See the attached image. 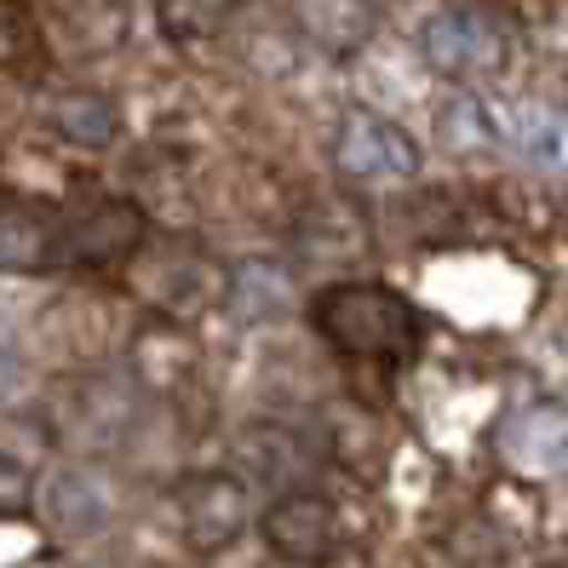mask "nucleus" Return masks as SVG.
<instances>
[{
    "label": "nucleus",
    "mask_w": 568,
    "mask_h": 568,
    "mask_svg": "<svg viewBox=\"0 0 568 568\" xmlns=\"http://www.w3.org/2000/svg\"><path fill=\"white\" fill-rule=\"evenodd\" d=\"M311 327L345 362H408L425 339V322L396 287L333 282L311 298Z\"/></svg>",
    "instance_id": "1"
},
{
    "label": "nucleus",
    "mask_w": 568,
    "mask_h": 568,
    "mask_svg": "<svg viewBox=\"0 0 568 568\" xmlns=\"http://www.w3.org/2000/svg\"><path fill=\"white\" fill-rule=\"evenodd\" d=\"M264 546H271L276 562L287 568H333L345 557L351 534H345V517L327 494H311V488H287L264 506Z\"/></svg>",
    "instance_id": "2"
},
{
    "label": "nucleus",
    "mask_w": 568,
    "mask_h": 568,
    "mask_svg": "<svg viewBox=\"0 0 568 568\" xmlns=\"http://www.w3.org/2000/svg\"><path fill=\"white\" fill-rule=\"evenodd\" d=\"M63 230H70V264L104 271V264H126L144 247L150 219H144L139 202H126V195H110L98 184H75V195L63 202Z\"/></svg>",
    "instance_id": "3"
},
{
    "label": "nucleus",
    "mask_w": 568,
    "mask_h": 568,
    "mask_svg": "<svg viewBox=\"0 0 568 568\" xmlns=\"http://www.w3.org/2000/svg\"><path fill=\"white\" fill-rule=\"evenodd\" d=\"M419 58L448 81H488L506 70L511 41L499 29V18L477 7H443L419 23Z\"/></svg>",
    "instance_id": "4"
},
{
    "label": "nucleus",
    "mask_w": 568,
    "mask_h": 568,
    "mask_svg": "<svg viewBox=\"0 0 568 568\" xmlns=\"http://www.w3.org/2000/svg\"><path fill=\"white\" fill-rule=\"evenodd\" d=\"M173 511H179V534L195 557H219L247 534L253 523V494L242 477L230 471H190L173 488Z\"/></svg>",
    "instance_id": "5"
},
{
    "label": "nucleus",
    "mask_w": 568,
    "mask_h": 568,
    "mask_svg": "<svg viewBox=\"0 0 568 568\" xmlns=\"http://www.w3.org/2000/svg\"><path fill=\"white\" fill-rule=\"evenodd\" d=\"M132 264V276H139L144 298L161 311V316H173V322H190L195 311H207L213 298H224V276H219V264L207 253H195L184 242H150L126 258Z\"/></svg>",
    "instance_id": "6"
},
{
    "label": "nucleus",
    "mask_w": 568,
    "mask_h": 568,
    "mask_svg": "<svg viewBox=\"0 0 568 568\" xmlns=\"http://www.w3.org/2000/svg\"><path fill=\"white\" fill-rule=\"evenodd\" d=\"M419 144L408 139L396 121L374 115V110H345L339 132H333V166L351 184H379V179H414L419 173Z\"/></svg>",
    "instance_id": "7"
},
{
    "label": "nucleus",
    "mask_w": 568,
    "mask_h": 568,
    "mask_svg": "<svg viewBox=\"0 0 568 568\" xmlns=\"http://www.w3.org/2000/svg\"><path fill=\"white\" fill-rule=\"evenodd\" d=\"M70 264V230L63 207L52 202H7L0 195V271L7 276H41Z\"/></svg>",
    "instance_id": "8"
},
{
    "label": "nucleus",
    "mask_w": 568,
    "mask_h": 568,
    "mask_svg": "<svg viewBox=\"0 0 568 568\" xmlns=\"http://www.w3.org/2000/svg\"><path fill=\"white\" fill-rule=\"evenodd\" d=\"M293 18L305 29V41L322 47L327 58H356L379 29L374 0H293Z\"/></svg>",
    "instance_id": "9"
},
{
    "label": "nucleus",
    "mask_w": 568,
    "mask_h": 568,
    "mask_svg": "<svg viewBox=\"0 0 568 568\" xmlns=\"http://www.w3.org/2000/svg\"><path fill=\"white\" fill-rule=\"evenodd\" d=\"M494 132L506 144H517L528 161L568 173V110L551 104H517V110H494Z\"/></svg>",
    "instance_id": "10"
},
{
    "label": "nucleus",
    "mask_w": 568,
    "mask_h": 568,
    "mask_svg": "<svg viewBox=\"0 0 568 568\" xmlns=\"http://www.w3.org/2000/svg\"><path fill=\"white\" fill-rule=\"evenodd\" d=\"M224 311L236 322H247V327L276 322V316L293 311V276L282 271V264H258V258L236 264L230 282H224Z\"/></svg>",
    "instance_id": "11"
},
{
    "label": "nucleus",
    "mask_w": 568,
    "mask_h": 568,
    "mask_svg": "<svg viewBox=\"0 0 568 568\" xmlns=\"http://www.w3.org/2000/svg\"><path fill=\"white\" fill-rule=\"evenodd\" d=\"M506 459L523 471H557L568 459V414L557 403H534L506 430Z\"/></svg>",
    "instance_id": "12"
},
{
    "label": "nucleus",
    "mask_w": 568,
    "mask_h": 568,
    "mask_svg": "<svg viewBox=\"0 0 568 568\" xmlns=\"http://www.w3.org/2000/svg\"><path fill=\"white\" fill-rule=\"evenodd\" d=\"M52 132L63 144H75V150H110L115 139H121V115H115V104L104 92H87V87H75V92H58L52 98Z\"/></svg>",
    "instance_id": "13"
},
{
    "label": "nucleus",
    "mask_w": 568,
    "mask_h": 568,
    "mask_svg": "<svg viewBox=\"0 0 568 568\" xmlns=\"http://www.w3.org/2000/svg\"><path fill=\"white\" fill-rule=\"evenodd\" d=\"M47 511H52V528H63V534H92V528L110 523V494H104V483H98V471L70 465V471L52 477Z\"/></svg>",
    "instance_id": "14"
},
{
    "label": "nucleus",
    "mask_w": 568,
    "mask_h": 568,
    "mask_svg": "<svg viewBox=\"0 0 568 568\" xmlns=\"http://www.w3.org/2000/svg\"><path fill=\"white\" fill-rule=\"evenodd\" d=\"M155 7H161V29L173 41H213L236 18V0H155Z\"/></svg>",
    "instance_id": "15"
},
{
    "label": "nucleus",
    "mask_w": 568,
    "mask_h": 568,
    "mask_svg": "<svg viewBox=\"0 0 568 568\" xmlns=\"http://www.w3.org/2000/svg\"><path fill=\"white\" fill-rule=\"evenodd\" d=\"M29 488H36V477H29V465L0 443V506H23Z\"/></svg>",
    "instance_id": "16"
},
{
    "label": "nucleus",
    "mask_w": 568,
    "mask_h": 568,
    "mask_svg": "<svg viewBox=\"0 0 568 568\" xmlns=\"http://www.w3.org/2000/svg\"><path fill=\"white\" fill-rule=\"evenodd\" d=\"M12 385H18V356H12V351H0V403L12 396Z\"/></svg>",
    "instance_id": "17"
}]
</instances>
